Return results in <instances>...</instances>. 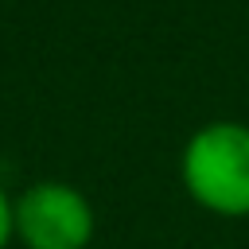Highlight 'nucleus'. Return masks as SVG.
<instances>
[{"mask_svg":"<svg viewBox=\"0 0 249 249\" xmlns=\"http://www.w3.org/2000/svg\"><path fill=\"white\" fill-rule=\"evenodd\" d=\"M12 202H16V195H8V191H4V183H0V249H12V245H16V226H12Z\"/></svg>","mask_w":249,"mask_h":249,"instance_id":"nucleus-3","label":"nucleus"},{"mask_svg":"<svg viewBox=\"0 0 249 249\" xmlns=\"http://www.w3.org/2000/svg\"><path fill=\"white\" fill-rule=\"evenodd\" d=\"M16 245L23 249H89L97 210L89 195L66 179H35L12 202Z\"/></svg>","mask_w":249,"mask_h":249,"instance_id":"nucleus-2","label":"nucleus"},{"mask_svg":"<svg viewBox=\"0 0 249 249\" xmlns=\"http://www.w3.org/2000/svg\"><path fill=\"white\" fill-rule=\"evenodd\" d=\"M179 183L198 210L230 222L249 218V124H198L179 152Z\"/></svg>","mask_w":249,"mask_h":249,"instance_id":"nucleus-1","label":"nucleus"}]
</instances>
